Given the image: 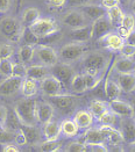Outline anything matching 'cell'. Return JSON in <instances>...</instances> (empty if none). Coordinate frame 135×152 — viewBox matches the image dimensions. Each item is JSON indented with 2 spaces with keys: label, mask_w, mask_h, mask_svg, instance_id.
Returning a JSON list of instances; mask_svg holds the SVG:
<instances>
[{
  "label": "cell",
  "mask_w": 135,
  "mask_h": 152,
  "mask_svg": "<svg viewBox=\"0 0 135 152\" xmlns=\"http://www.w3.org/2000/svg\"><path fill=\"white\" fill-rule=\"evenodd\" d=\"M36 106L37 101L35 99L27 98L21 99L14 106V114L18 117L21 126H36Z\"/></svg>",
  "instance_id": "6da1fadb"
},
{
  "label": "cell",
  "mask_w": 135,
  "mask_h": 152,
  "mask_svg": "<svg viewBox=\"0 0 135 152\" xmlns=\"http://www.w3.org/2000/svg\"><path fill=\"white\" fill-rule=\"evenodd\" d=\"M108 63H110V57H107L105 53L99 51L85 53L83 56V67L84 71L87 73L100 75L101 72H105Z\"/></svg>",
  "instance_id": "7a4b0ae2"
},
{
  "label": "cell",
  "mask_w": 135,
  "mask_h": 152,
  "mask_svg": "<svg viewBox=\"0 0 135 152\" xmlns=\"http://www.w3.org/2000/svg\"><path fill=\"white\" fill-rule=\"evenodd\" d=\"M25 26L15 18H4L0 20V34L10 42H19L21 39V35Z\"/></svg>",
  "instance_id": "3957f363"
},
{
  "label": "cell",
  "mask_w": 135,
  "mask_h": 152,
  "mask_svg": "<svg viewBox=\"0 0 135 152\" xmlns=\"http://www.w3.org/2000/svg\"><path fill=\"white\" fill-rule=\"evenodd\" d=\"M28 28L40 39L52 36L60 30L58 25L52 19H49V18H38L36 21L33 25L29 26Z\"/></svg>",
  "instance_id": "277c9868"
},
{
  "label": "cell",
  "mask_w": 135,
  "mask_h": 152,
  "mask_svg": "<svg viewBox=\"0 0 135 152\" xmlns=\"http://www.w3.org/2000/svg\"><path fill=\"white\" fill-rule=\"evenodd\" d=\"M86 51H87V47L85 45V43L72 42V43L63 45L60 49L58 58H61L65 63H72V62H76L78 59L83 58Z\"/></svg>",
  "instance_id": "5b68a950"
},
{
  "label": "cell",
  "mask_w": 135,
  "mask_h": 152,
  "mask_svg": "<svg viewBox=\"0 0 135 152\" xmlns=\"http://www.w3.org/2000/svg\"><path fill=\"white\" fill-rule=\"evenodd\" d=\"M50 75L54 76L56 79H58L63 85H70V81L75 76L74 67L70 65V63H57L51 66Z\"/></svg>",
  "instance_id": "8992f818"
},
{
  "label": "cell",
  "mask_w": 135,
  "mask_h": 152,
  "mask_svg": "<svg viewBox=\"0 0 135 152\" xmlns=\"http://www.w3.org/2000/svg\"><path fill=\"white\" fill-rule=\"evenodd\" d=\"M35 55H36L37 59L41 62V64L46 66L51 67L52 65H55L58 62V52L54 48L46 45V44L37 45V48H35Z\"/></svg>",
  "instance_id": "52a82bcc"
},
{
  "label": "cell",
  "mask_w": 135,
  "mask_h": 152,
  "mask_svg": "<svg viewBox=\"0 0 135 152\" xmlns=\"http://www.w3.org/2000/svg\"><path fill=\"white\" fill-rule=\"evenodd\" d=\"M38 87L41 89V92L47 95V96H54L57 94H61L63 91V84L58 79H56L54 76L48 75L47 77H44L41 81Z\"/></svg>",
  "instance_id": "ba28073f"
},
{
  "label": "cell",
  "mask_w": 135,
  "mask_h": 152,
  "mask_svg": "<svg viewBox=\"0 0 135 152\" xmlns=\"http://www.w3.org/2000/svg\"><path fill=\"white\" fill-rule=\"evenodd\" d=\"M22 80L24 79L19 78V77H6L5 80H2L0 83V95L1 96H12L14 94H16L21 88Z\"/></svg>",
  "instance_id": "9c48e42d"
},
{
  "label": "cell",
  "mask_w": 135,
  "mask_h": 152,
  "mask_svg": "<svg viewBox=\"0 0 135 152\" xmlns=\"http://www.w3.org/2000/svg\"><path fill=\"white\" fill-rule=\"evenodd\" d=\"M62 22L66 27L74 29V28H79V27L86 26L89 22V19L80 10H72L62 18Z\"/></svg>",
  "instance_id": "30bf717a"
},
{
  "label": "cell",
  "mask_w": 135,
  "mask_h": 152,
  "mask_svg": "<svg viewBox=\"0 0 135 152\" xmlns=\"http://www.w3.org/2000/svg\"><path fill=\"white\" fill-rule=\"evenodd\" d=\"M50 103L54 108H56L61 113H69L74 109L76 106V99L71 95H64V94H57L54 96H49Z\"/></svg>",
  "instance_id": "8fae6325"
},
{
  "label": "cell",
  "mask_w": 135,
  "mask_h": 152,
  "mask_svg": "<svg viewBox=\"0 0 135 152\" xmlns=\"http://www.w3.org/2000/svg\"><path fill=\"white\" fill-rule=\"evenodd\" d=\"M120 128H121V135L123 137V142L129 144V145H135V120L129 116V117H121L120 121Z\"/></svg>",
  "instance_id": "7c38bea8"
},
{
  "label": "cell",
  "mask_w": 135,
  "mask_h": 152,
  "mask_svg": "<svg viewBox=\"0 0 135 152\" xmlns=\"http://www.w3.org/2000/svg\"><path fill=\"white\" fill-rule=\"evenodd\" d=\"M98 41L104 48L112 51H119L125 44V38L121 35H119L118 33H111V31L101 36Z\"/></svg>",
  "instance_id": "4fadbf2b"
},
{
  "label": "cell",
  "mask_w": 135,
  "mask_h": 152,
  "mask_svg": "<svg viewBox=\"0 0 135 152\" xmlns=\"http://www.w3.org/2000/svg\"><path fill=\"white\" fill-rule=\"evenodd\" d=\"M111 29H112V25H111L110 20L107 19V16H103L100 19H97V20L92 21V25H91V38L99 39L105 34L110 33Z\"/></svg>",
  "instance_id": "5bb4252c"
},
{
  "label": "cell",
  "mask_w": 135,
  "mask_h": 152,
  "mask_svg": "<svg viewBox=\"0 0 135 152\" xmlns=\"http://www.w3.org/2000/svg\"><path fill=\"white\" fill-rule=\"evenodd\" d=\"M55 113V108L50 102H37L36 106V117L37 123L44 124L52 120Z\"/></svg>",
  "instance_id": "9a60e30c"
},
{
  "label": "cell",
  "mask_w": 135,
  "mask_h": 152,
  "mask_svg": "<svg viewBox=\"0 0 135 152\" xmlns=\"http://www.w3.org/2000/svg\"><path fill=\"white\" fill-rule=\"evenodd\" d=\"M108 106H110V109L117 114L119 117H129L133 115L132 112V106L129 103L125 101H121L119 99H114V100H110L108 102Z\"/></svg>",
  "instance_id": "2e32d148"
},
{
  "label": "cell",
  "mask_w": 135,
  "mask_h": 152,
  "mask_svg": "<svg viewBox=\"0 0 135 152\" xmlns=\"http://www.w3.org/2000/svg\"><path fill=\"white\" fill-rule=\"evenodd\" d=\"M79 10L84 13V15L91 21H94L103 16H106V13H107V10L104 8L101 5H93V4H87L85 6H82Z\"/></svg>",
  "instance_id": "e0dca14e"
},
{
  "label": "cell",
  "mask_w": 135,
  "mask_h": 152,
  "mask_svg": "<svg viewBox=\"0 0 135 152\" xmlns=\"http://www.w3.org/2000/svg\"><path fill=\"white\" fill-rule=\"evenodd\" d=\"M99 129L104 132L106 140L111 142L112 144H114V145H119V144H121V143H125V142H123L122 135H121V131L118 130V129H115L113 126L101 124V126L99 127Z\"/></svg>",
  "instance_id": "ac0fdd59"
},
{
  "label": "cell",
  "mask_w": 135,
  "mask_h": 152,
  "mask_svg": "<svg viewBox=\"0 0 135 152\" xmlns=\"http://www.w3.org/2000/svg\"><path fill=\"white\" fill-rule=\"evenodd\" d=\"M117 83L121 92L131 93L135 91V73H118Z\"/></svg>",
  "instance_id": "d6986e66"
},
{
  "label": "cell",
  "mask_w": 135,
  "mask_h": 152,
  "mask_svg": "<svg viewBox=\"0 0 135 152\" xmlns=\"http://www.w3.org/2000/svg\"><path fill=\"white\" fill-rule=\"evenodd\" d=\"M70 38L74 42H80V43H86L91 38V26L86 25L79 28H74L70 31Z\"/></svg>",
  "instance_id": "ffe728a7"
},
{
  "label": "cell",
  "mask_w": 135,
  "mask_h": 152,
  "mask_svg": "<svg viewBox=\"0 0 135 152\" xmlns=\"http://www.w3.org/2000/svg\"><path fill=\"white\" fill-rule=\"evenodd\" d=\"M61 135V124L57 121L50 120L49 122L43 124V136L48 140H58Z\"/></svg>",
  "instance_id": "44dd1931"
},
{
  "label": "cell",
  "mask_w": 135,
  "mask_h": 152,
  "mask_svg": "<svg viewBox=\"0 0 135 152\" xmlns=\"http://www.w3.org/2000/svg\"><path fill=\"white\" fill-rule=\"evenodd\" d=\"M94 117L89 110H78L74 116V122L77 124L78 129H87L92 127Z\"/></svg>",
  "instance_id": "7402d4cb"
},
{
  "label": "cell",
  "mask_w": 135,
  "mask_h": 152,
  "mask_svg": "<svg viewBox=\"0 0 135 152\" xmlns=\"http://www.w3.org/2000/svg\"><path fill=\"white\" fill-rule=\"evenodd\" d=\"M50 75L49 66L46 65H32L29 67H27V77L32 78L36 81H41L44 77Z\"/></svg>",
  "instance_id": "603a6c76"
},
{
  "label": "cell",
  "mask_w": 135,
  "mask_h": 152,
  "mask_svg": "<svg viewBox=\"0 0 135 152\" xmlns=\"http://www.w3.org/2000/svg\"><path fill=\"white\" fill-rule=\"evenodd\" d=\"M85 144H93V143H106V138L104 132L100 129L96 128H87L84 134V142Z\"/></svg>",
  "instance_id": "cb8c5ba5"
},
{
  "label": "cell",
  "mask_w": 135,
  "mask_h": 152,
  "mask_svg": "<svg viewBox=\"0 0 135 152\" xmlns=\"http://www.w3.org/2000/svg\"><path fill=\"white\" fill-rule=\"evenodd\" d=\"M38 84H37L36 80L32 79V78H28L26 77L22 80V84H21V93L24 96H27V98H32V96H35L38 92Z\"/></svg>",
  "instance_id": "d4e9b609"
},
{
  "label": "cell",
  "mask_w": 135,
  "mask_h": 152,
  "mask_svg": "<svg viewBox=\"0 0 135 152\" xmlns=\"http://www.w3.org/2000/svg\"><path fill=\"white\" fill-rule=\"evenodd\" d=\"M114 70L117 71V73H134L135 62L132 58L121 57L115 61Z\"/></svg>",
  "instance_id": "484cf974"
},
{
  "label": "cell",
  "mask_w": 135,
  "mask_h": 152,
  "mask_svg": "<svg viewBox=\"0 0 135 152\" xmlns=\"http://www.w3.org/2000/svg\"><path fill=\"white\" fill-rule=\"evenodd\" d=\"M110 110V106L108 103L103 100H93L90 103V113L92 114V116L98 121L99 118L105 114L106 112Z\"/></svg>",
  "instance_id": "4316f807"
},
{
  "label": "cell",
  "mask_w": 135,
  "mask_h": 152,
  "mask_svg": "<svg viewBox=\"0 0 135 152\" xmlns=\"http://www.w3.org/2000/svg\"><path fill=\"white\" fill-rule=\"evenodd\" d=\"M105 94L107 96L108 100H114V99H119L120 94H121V88L118 85L115 79H106L105 83Z\"/></svg>",
  "instance_id": "83f0119b"
},
{
  "label": "cell",
  "mask_w": 135,
  "mask_h": 152,
  "mask_svg": "<svg viewBox=\"0 0 135 152\" xmlns=\"http://www.w3.org/2000/svg\"><path fill=\"white\" fill-rule=\"evenodd\" d=\"M123 15H125V13L122 12V10L119 6H115L113 8L107 10V13H106V16L110 20L112 27H115V28H118V27L121 26Z\"/></svg>",
  "instance_id": "f1b7e54d"
},
{
  "label": "cell",
  "mask_w": 135,
  "mask_h": 152,
  "mask_svg": "<svg viewBox=\"0 0 135 152\" xmlns=\"http://www.w3.org/2000/svg\"><path fill=\"white\" fill-rule=\"evenodd\" d=\"M38 18H41V13L35 7H29L26 8L22 13V18H21V23L25 27H29L36 21Z\"/></svg>",
  "instance_id": "f546056e"
},
{
  "label": "cell",
  "mask_w": 135,
  "mask_h": 152,
  "mask_svg": "<svg viewBox=\"0 0 135 152\" xmlns=\"http://www.w3.org/2000/svg\"><path fill=\"white\" fill-rule=\"evenodd\" d=\"M22 130H24L26 138H27V144L29 143L32 145H36L40 143L41 134H40V130L36 128V126H24Z\"/></svg>",
  "instance_id": "4dcf8cb0"
},
{
  "label": "cell",
  "mask_w": 135,
  "mask_h": 152,
  "mask_svg": "<svg viewBox=\"0 0 135 152\" xmlns=\"http://www.w3.org/2000/svg\"><path fill=\"white\" fill-rule=\"evenodd\" d=\"M78 127L74 122V120H64L61 123V134H63L65 137L71 138L77 136L78 134Z\"/></svg>",
  "instance_id": "1f68e13d"
},
{
  "label": "cell",
  "mask_w": 135,
  "mask_h": 152,
  "mask_svg": "<svg viewBox=\"0 0 135 152\" xmlns=\"http://www.w3.org/2000/svg\"><path fill=\"white\" fill-rule=\"evenodd\" d=\"M35 55V48L33 45H28V44H24L18 52V56H19V61L21 63H28L33 59Z\"/></svg>",
  "instance_id": "d6a6232c"
},
{
  "label": "cell",
  "mask_w": 135,
  "mask_h": 152,
  "mask_svg": "<svg viewBox=\"0 0 135 152\" xmlns=\"http://www.w3.org/2000/svg\"><path fill=\"white\" fill-rule=\"evenodd\" d=\"M70 87L75 93H78V94H82V93L86 92L87 88H86L83 75H75L70 81Z\"/></svg>",
  "instance_id": "836d02e7"
},
{
  "label": "cell",
  "mask_w": 135,
  "mask_h": 152,
  "mask_svg": "<svg viewBox=\"0 0 135 152\" xmlns=\"http://www.w3.org/2000/svg\"><path fill=\"white\" fill-rule=\"evenodd\" d=\"M103 77H104V75H92V73L84 72L83 73V78H84V81H85L87 91L96 88L99 84H100V81L103 80Z\"/></svg>",
  "instance_id": "e575fe53"
},
{
  "label": "cell",
  "mask_w": 135,
  "mask_h": 152,
  "mask_svg": "<svg viewBox=\"0 0 135 152\" xmlns=\"http://www.w3.org/2000/svg\"><path fill=\"white\" fill-rule=\"evenodd\" d=\"M38 149L43 152H55L58 151L61 149L62 143L58 140H46L44 142H40L38 144Z\"/></svg>",
  "instance_id": "d590c367"
},
{
  "label": "cell",
  "mask_w": 135,
  "mask_h": 152,
  "mask_svg": "<svg viewBox=\"0 0 135 152\" xmlns=\"http://www.w3.org/2000/svg\"><path fill=\"white\" fill-rule=\"evenodd\" d=\"M20 41H24L25 44H28V45H33L35 47L40 42V38L37 37L36 35H34L32 33V30L28 28V27H25L24 28V31H22V35H21V39Z\"/></svg>",
  "instance_id": "8d00e7d4"
},
{
  "label": "cell",
  "mask_w": 135,
  "mask_h": 152,
  "mask_svg": "<svg viewBox=\"0 0 135 152\" xmlns=\"http://www.w3.org/2000/svg\"><path fill=\"white\" fill-rule=\"evenodd\" d=\"M13 63L8 58H0V76L10 77L12 76Z\"/></svg>",
  "instance_id": "74e56055"
},
{
  "label": "cell",
  "mask_w": 135,
  "mask_h": 152,
  "mask_svg": "<svg viewBox=\"0 0 135 152\" xmlns=\"http://www.w3.org/2000/svg\"><path fill=\"white\" fill-rule=\"evenodd\" d=\"M12 76L19 77V78H26L27 77V66L25 63H13Z\"/></svg>",
  "instance_id": "f35d334b"
},
{
  "label": "cell",
  "mask_w": 135,
  "mask_h": 152,
  "mask_svg": "<svg viewBox=\"0 0 135 152\" xmlns=\"http://www.w3.org/2000/svg\"><path fill=\"white\" fill-rule=\"evenodd\" d=\"M117 117H119L117 114H114L112 110H108V112H106L105 114L103 115L100 118H99L98 121L101 123V124H108V126H114L115 124V122H117Z\"/></svg>",
  "instance_id": "ab89813d"
},
{
  "label": "cell",
  "mask_w": 135,
  "mask_h": 152,
  "mask_svg": "<svg viewBox=\"0 0 135 152\" xmlns=\"http://www.w3.org/2000/svg\"><path fill=\"white\" fill-rule=\"evenodd\" d=\"M14 142V131L7 129H0V144H7Z\"/></svg>",
  "instance_id": "60d3db41"
},
{
  "label": "cell",
  "mask_w": 135,
  "mask_h": 152,
  "mask_svg": "<svg viewBox=\"0 0 135 152\" xmlns=\"http://www.w3.org/2000/svg\"><path fill=\"white\" fill-rule=\"evenodd\" d=\"M65 151L68 152H85L86 144L83 142H71L66 145Z\"/></svg>",
  "instance_id": "b9f144b4"
},
{
  "label": "cell",
  "mask_w": 135,
  "mask_h": 152,
  "mask_svg": "<svg viewBox=\"0 0 135 152\" xmlns=\"http://www.w3.org/2000/svg\"><path fill=\"white\" fill-rule=\"evenodd\" d=\"M121 27L128 29L129 31L135 29V16L133 14H125L121 22Z\"/></svg>",
  "instance_id": "7bdbcfd3"
},
{
  "label": "cell",
  "mask_w": 135,
  "mask_h": 152,
  "mask_svg": "<svg viewBox=\"0 0 135 152\" xmlns=\"http://www.w3.org/2000/svg\"><path fill=\"white\" fill-rule=\"evenodd\" d=\"M14 55V48L11 44H0V58H11Z\"/></svg>",
  "instance_id": "ee69618b"
},
{
  "label": "cell",
  "mask_w": 135,
  "mask_h": 152,
  "mask_svg": "<svg viewBox=\"0 0 135 152\" xmlns=\"http://www.w3.org/2000/svg\"><path fill=\"white\" fill-rule=\"evenodd\" d=\"M119 51H120L122 57H126V58H133V57H135V45H131V44L125 43Z\"/></svg>",
  "instance_id": "f6af8a7d"
},
{
  "label": "cell",
  "mask_w": 135,
  "mask_h": 152,
  "mask_svg": "<svg viewBox=\"0 0 135 152\" xmlns=\"http://www.w3.org/2000/svg\"><path fill=\"white\" fill-rule=\"evenodd\" d=\"M14 142L16 145H26L27 144V138L22 130V128H19L14 131Z\"/></svg>",
  "instance_id": "bcb514c9"
},
{
  "label": "cell",
  "mask_w": 135,
  "mask_h": 152,
  "mask_svg": "<svg viewBox=\"0 0 135 152\" xmlns=\"http://www.w3.org/2000/svg\"><path fill=\"white\" fill-rule=\"evenodd\" d=\"M108 150L106 146V143H93V144H86V151L91 152H106Z\"/></svg>",
  "instance_id": "7dc6e473"
},
{
  "label": "cell",
  "mask_w": 135,
  "mask_h": 152,
  "mask_svg": "<svg viewBox=\"0 0 135 152\" xmlns=\"http://www.w3.org/2000/svg\"><path fill=\"white\" fill-rule=\"evenodd\" d=\"M92 0H66V4L70 7H78L80 8L82 6H85L87 4H91Z\"/></svg>",
  "instance_id": "c3c4849f"
},
{
  "label": "cell",
  "mask_w": 135,
  "mask_h": 152,
  "mask_svg": "<svg viewBox=\"0 0 135 152\" xmlns=\"http://www.w3.org/2000/svg\"><path fill=\"white\" fill-rule=\"evenodd\" d=\"M8 116V109L5 106H0V127L4 128Z\"/></svg>",
  "instance_id": "681fc988"
},
{
  "label": "cell",
  "mask_w": 135,
  "mask_h": 152,
  "mask_svg": "<svg viewBox=\"0 0 135 152\" xmlns=\"http://www.w3.org/2000/svg\"><path fill=\"white\" fill-rule=\"evenodd\" d=\"M119 4H120L119 0H101L100 1V5L106 10H110V8H113L115 6H119Z\"/></svg>",
  "instance_id": "f907efd6"
},
{
  "label": "cell",
  "mask_w": 135,
  "mask_h": 152,
  "mask_svg": "<svg viewBox=\"0 0 135 152\" xmlns=\"http://www.w3.org/2000/svg\"><path fill=\"white\" fill-rule=\"evenodd\" d=\"M66 4V0H48V5L54 8H61Z\"/></svg>",
  "instance_id": "816d5d0a"
},
{
  "label": "cell",
  "mask_w": 135,
  "mask_h": 152,
  "mask_svg": "<svg viewBox=\"0 0 135 152\" xmlns=\"http://www.w3.org/2000/svg\"><path fill=\"white\" fill-rule=\"evenodd\" d=\"M11 8V0H0V13L7 12Z\"/></svg>",
  "instance_id": "f5cc1de1"
},
{
  "label": "cell",
  "mask_w": 135,
  "mask_h": 152,
  "mask_svg": "<svg viewBox=\"0 0 135 152\" xmlns=\"http://www.w3.org/2000/svg\"><path fill=\"white\" fill-rule=\"evenodd\" d=\"M125 43L131 44V45H135V29L132 30V31L125 37Z\"/></svg>",
  "instance_id": "db71d44e"
},
{
  "label": "cell",
  "mask_w": 135,
  "mask_h": 152,
  "mask_svg": "<svg viewBox=\"0 0 135 152\" xmlns=\"http://www.w3.org/2000/svg\"><path fill=\"white\" fill-rule=\"evenodd\" d=\"M2 151L4 152H19V148L15 146L13 143H7V144H5Z\"/></svg>",
  "instance_id": "11a10c76"
},
{
  "label": "cell",
  "mask_w": 135,
  "mask_h": 152,
  "mask_svg": "<svg viewBox=\"0 0 135 152\" xmlns=\"http://www.w3.org/2000/svg\"><path fill=\"white\" fill-rule=\"evenodd\" d=\"M131 106H132V112H133V115H132V117L135 120V98L132 100V103H131Z\"/></svg>",
  "instance_id": "9f6ffc18"
},
{
  "label": "cell",
  "mask_w": 135,
  "mask_h": 152,
  "mask_svg": "<svg viewBox=\"0 0 135 152\" xmlns=\"http://www.w3.org/2000/svg\"><path fill=\"white\" fill-rule=\"evenodd\" d=\"M132 11H133V13L135 14V0L132 1Z\"/></svg>",
  "instance_id": "6f0895ef"
},
{
  "label": "cell",
  "mask_w": 135,
  "mask_h": 152,
  "mask_svg": "<svg viewBox=\"0 0 135 152\" xmlns=\"http://www.w3.org/2000/svg\"><path fill=\"white\" fill-rule=\"evenodd\" d=\"M120 2H122V4H129L132 0H119Z\"/></svg>",
  "instance_id": "680465c9"
},
{
  "label": "cell",
  "mask_w": 135,
  "mask_h": 152,
  "mask_svg": "<svg viewBox=\"0 0 135 152\" xmlns=\"http://www.w3.org/2000/svg\"><path fill=\"white\" fill-rule=\"evenodd\" d=\"M0 129H2V128H1V127H0Z\"/></svg>",
  "instance_id": "91938a15"
},
{
  "label": "cell",
  "mask_w": 135,
  "mask_h": 152,
  "mask_svg": "<svg viewBox=\"0 0 135 152\" xmlns=\"http://www.w3.org/2000/svg\"><path fill=\"white\" fill-rule=\"evenodd\" d=\"M134 73H135V70H134Z\"/></svg>",
  "instance_id": "94428289"
}]
</instances>
